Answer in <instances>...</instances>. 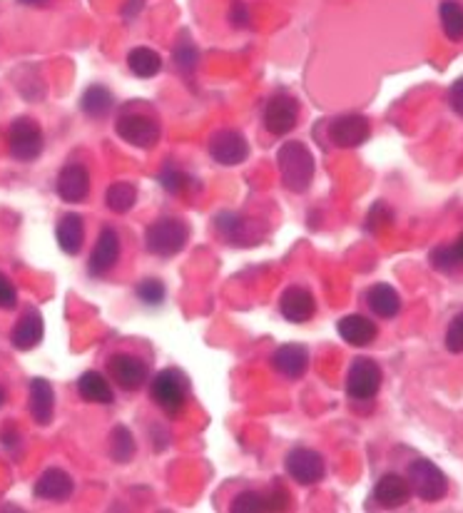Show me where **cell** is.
Returning a JSON list of instances; mask_svg holds the SVG:
<instances>
[{
    "mask_svg": "<svg viewBox=\"0 0 463 513\" xmlns=\"http://www.w3.org/2000/svg\"><path fill=\"white\" fill-rule=\"evenodd\" d=\"M277 164L282 182L290 192H307L314 182L316 163L304 142H284L277 152Z\"/></svg>",
    "mask_w": 463,
    "mask_h": 513,
    "instance_id": "cell-1",
    "label": "cell"
},
{
    "mask_svg": "<svg viewBox=\"0 0 463 513\" xmlns=\"http://www.w3.org/2000/svg\"><path fill=\"white\" fill-rule=\"evenodd\" d=\"M150 397L157 407L163 408L164 416L177 419L187 407L189 397V379L180 369H163L152 376Z\"/></svg>",
    "mask_w": 463,
    "mask_h": 513,
    "instance_id": "cell-2",
    "label": "cell"
},
{
    "mask_svg": "<svg viewBox=\"0 0 463 513\" xmlns=\"http://www.w3.org/2000/svg\"><path fill=\"white\" fill-rule=\"evenodd\" d=\"M189 240V227L177 217H163L152 222L145 232V247L155 256H174L185 249Z\"/></svg>",
    "mask_w": 463,
    "mask_h": 513,
    "instance_id": "cell-3",
    "label": "cell"
},
{
    "mask_svg": "<svg viewBox=\"0 0 463 513\" xmlns=\"http://www.w3.org/2000/svg\"><path fill=\"white\" fill-rule=\"evenodd\" d=\"M406 481L411 486V493H417L418 499L426 503L441 501L449 493V478L429 458H417L408 467V478Z\"/></svg>",
    "mask_w": 463,
    "mask_h": 513,
    "instance_id": "cell-4",
    "label": "cell"
},
{
    "mask_svg": "<svg viewBox=\"0 0 463 513\" xmlns=\"http://www.w3.org/2000/svg\"><path fill=\"white\" fill-rule=\"evenodd\" d=\"M115 132L120 140H125L128 145H135V147H142V150H150L160 142V122L155 120L147 113H130L125 110L122 115L117 117Z\"/></svg>",
    "mask_w": 463,
    "mask_h": 513,
    "instance_id": "cell-5",
    "label": "cell"
},
{
    "mask_svg": "<svg viewBox=\"0 0 463 513\" xmlns=\"http://www.w3.org/2000/svg\"><path fill=\"white\" fill-rule=\"evenodd\" d=\"M382 366L374 359H354L347 374V394L354 401H371L382 389Z\"/></svg>",
    "mask_w": 463,
    "mask_h": 513,
    "instance_id": "cell-6",
    "label": "cell"
},
{
    "mask_svg": "<svg viewBox=\"0 0 463 513\" xmlns=\"http://www.w3.org/2000/svg\"><path fill=\"white\" fill-rule=\"evenodd\" d=\"M8 147H11V155L15 160L33 163L43 152V130L30 117H18L11 125Z\"/></svg>",
    "mask_w": 463,
    "mask_h": 513,
    "instance_id": "cell-7",
    "label": "cell"
},
{
    "mask_svg": "<svg viewBox=\"0 0 463 513\" xmlns=\"http://www.w3.org/2000/svg\"><path fill=\"white\" fill-rule=\"evenodd\" d=\"M299 120V103L287 90L272 95V100L265 107V128L274 138H284L297 128Z\"/></svg>",
    "mask_w": 463,
    "mask_h": 513,
    "instance_id": "cell-8",
    "label": "cell"
},
{
    "mask_svg": "<svg viewBox=\"0 0 463 513\" xmlns=\"http://www.w3.org/2000/svg\"><path fill=\"white\" fill-rule=\"evenodd\" d=\"M107 372L113 376L122 391H138L139 386L147 384L150 379V366L147 362H142L135 354H128V351H117L107 359Z\"/></svg>",
    "mask_w": 463,
    "mask_h": 513,
    "instance_id": "cell-9",
    "label": "cell"
},
{
    "mask_svg": "<svg viewBox=\"0 0 463 513\" xmlns=\"http://www.w3.org/2000/svg\"><path fill=\"white\" fill-rule=\"evenodd\" d=\"M290 493L284 486L274 484L272 489L265 491H242L240 496H234L232 511L234 513H269L284 511L290 509Z\"/></svg>",
    "mask_w": 463,
    "mask_h": 513,
    "instance_id": "cell-10",
    "label": "cell"
},
{
    "mask_svg": "<svg viewBox=\"0 0 463 513\" xmlns=\"http://www.w3.org/2000/svg\"><path fill=\"white\" fill-rule=\"evenodd\" d=\"M284 467H287V474H290L299 486H314V484H319V481L324 478L326 471L324 456L319 454V451H314V449H304V446L291 449L290 454H287Z\"/></svg>",
    "mask_w": 463,
    "mask_h": 513,
    "instance_id": "cell-11",
    "label": "cell"
},
{
    "mask_svg": "<svg viewBox=\"0 0 463 513\" xmlns=\"http://www.w3.org/2000/svg\"><path fill=\"white\" fill-rule=\"evenodd\" d=\"M209 157L217 164L234 167L249 157V142L240 130H220L209 140Z\"/></svg>",
    "mask_w": 463,
    "mask_h": 513,
    "instance_id": "cell-12",
    "label": "cell"
},
{
    "mask_svg": "<svg viewBox=\"0 0 463 513\" xmlns=\"http://www.w3.org/2000/svg\"><path fill=\"white\" fill-rule=\"evenodd\" d=\"M371 125L369 120L359 113H347V115H339L332 120L329 125V138L334 142L336 147H359L364 142L369 140Z\"/></svg>",
    "mask_w": 463,
    "mask_h": 513,
    "instance_id": "cell-13",
    "label": "cell"
},
{
    "mask_svg": "<svg viewBox=\"0 0 463 513\" xmlns=\"http://www.w3.org/2000/svg\"><path fill=\"white\" fill-rule=\"evenodd\" d=\"M215 224H217V232L234 247H255L262 240V227L257 222L242 217V214H234V212L217 214Z\"/></svg>",
    "mask_w": 463,
    "mask_h": 513,
    "instance_id": "cell-14",
    "label": "cell"
},
{
    "mask_svg": "<svg viewBox=\"0 0 463 513\" xmlns=\"http://www.w3.org/2000/svg\"><path fill=\"white\" fill-rule=\"evenodd\" d=\"M55 192L63 202L68 205H78L90 195V172L88 167L80 163H70L60 170L58 180H55Z\"/></svg>",
    "mask_w": 463,
    "mask_h": 513,
    "instance_id": "cell-15",
    "label": "cell"
},
{
    "mask_svg": "<svg viewBox=\"0 0 463 513\" xmlns=\"http://www.w3.org/2000/svg\"><path fill=\"white\" fill-rule=\"evenodd\" d=\"M279 312L291 324H307L316 315V299L307 287L291 284L279 297Z\"/></svg>",
    "mask_w": 463,
    "mask_h": 513,
    "instance_id": "cell-16",
    "label": "cell"
},
{
    "mask_svg": "<svg viewBox=\"0 0 463 513\" xmlns=\"http://www.w3.org/2000/svg\"><path fill=\"white\" fill-rule=\"evenodd\" d=\"M117 259H120V234L113 227H103L100 234H97L90 262H88V274L90 277H105L110 269L115 267Z\"/></svg>",
    "mask_w": 463,
    "mask_h": 513,
    "instance_id": "cell-17",
    "label": "cell"
},
{
    "mask_svg": "<svg viewBox=\"0 0 463 513\" xmlns=\"http://www.w3.org/2000/svg\"><path fill=\"white\" fill-rule=\"evenodd\" d=\"M75 491V481L63 468H47L35 481L33 493L43 501H68Z\"/></svg>",
    "mask_w": 463,
    "mask_h": 513,
    "instance_id": "cell-18",
    "label": "cell"
},
{
    "mask_svg": "<svg viewBox=\"0 0 463 513\" xmlns=\"http://www.w3.org/2000/svg\"><path fill=\"white\" fill-rule=\"evenodd\" d=\"M43 334H46V324H43V316L38 309H28L13 327L11 341L15 349L30 351L35 349L40 341H43Z\"/></svg>",
    "mask_w": 463,
    "mask_h": 513,
    "instance_id": "cell-19",
    "label": "cell"
},
{
    "mask_svg": "<svg viewBox=\"0 0 463 513\" xmlns=\"http://www.w3.org/2000/svg\"><path fill=\"white\" fill-rule=\"evenodd\" d=\"M272 366L287 379H301L309 369V351L301 344H284L272 354Z\"/></svg>",
    "mask_w": 463,
    "mask_h": 513,
    "instance_id": "cell-20",
    "label": "cell"
},
{
    "mask_svg": "<svg viewBox=\"0 0 463 513\" xmlns=\"http://www.w3.org/2000/svg\"><path fill=\"white\" fill-rule=\"evenodd\" d=\"M374 499L383 509H399L411 499V486L404 476L399 474H383L376 486H374Z\"/></svg>",
    "mask_w": 463,
    "mask_h": 513,
    "instance_id": "cell-21",
    "label": "cell"
},
{
    "mask_svg": "<svg viewBox=\"0 0 463 513\" xmlns=\"http://www.w3.org/2000/svg\"><path fill=\"white\" fill-rule=\"evenodd\" d=\"M336 332L351 347H369L371 341L376 339V334H379L376 324L361 315H349L344 319H339L336 322Z\"/></svg>",
    "mask_w": 463,
    "mask_h": 513,
    "instance_id": "cell-22",
    "label": "cell"
},
{
    "mask_svg": "<svg viewBox=\"0 0 463 513\" xmlns=\"http://www.w3.org/2000/svg\"><path fill=\"white\" fill-rule=\"evenodd\" d=\"M55 240L65 255H80L82 242H85V224H82V217L78 212H68L60 217L58 227H55Z\"/></svg>",
    "mask_w": 463,
    "mask_h": 513,
    "instance_id": "cell-23",
    "label": "cell"
},
{
    "mask_svg": "<svg viewBox=\"0 0 463 513\" xmlns=\"http://www.w3.org/2000/svg\"><path fill=\"white\" fill-rule=\"evenodd\" d=\"M30 416H33L35 424L40 426H47L53 421V414H55V391L47 379H33L30 382Z\"/></svg>",
    "mask_w": 463,
    "mask_h": 513,
    "instance_id": "cell-24",
    "label": "cell"
},
{
    "mask_svg": "<svg viewBox=\"0 0 463 513\" xmlns=\"http://www.w3.org/2000/svg\"><path fill=\"white\" fill-rule=\"evenodd\" d=\"M78 394H80L88 404H100V407H110L115 401V391L113 384L105 379L100 372H85L78 379Z\"/></svg>",
    "mask_w": 463,
    "mask_h": 513,
    "instance_id": "cell-25",
    "label": "cell"
},
{
    "mask_svg": "<svg viewBox=\"0 0 463 513\" xmlns=\"http://www.w3.org/2000/svg\"><path fill=\"white\" fill-rule=\"evenodd\" d=\"M366 304H369L371 312L382 319H394L401 312V297L391 284H383V282L374 284L366 292Z\"/></svg>",
    "mask_w": 463,
    "mask_h": 513,
    "instance_id": "cell-26",
    "label": "cell"
},
{
    "mask_svg": "<svg viewBox=\"0 0 463 513\" xmlns=\"http://www.w3.org/2000/svg\"><path fill=\"white\" fill-rule=\"evenodd\" d=\"M115 107V97L105 85H90L80 97V110L90 120H103Z\"/></svg>",
    "mask_w": 463,
    "mask_h": 513,
    "instance_id": "cell-27",
    "label": "cell"
},
{
    "mask_svg": "<svg viewBox=\"0 0 463 513\" xmlns=\"http://www.w3.org/2000/svg\"><path fill=\"white\" fill-rule=\"evenodd\" d=\"M128 68L135 78L147 80V78L160 75V71H163V58H160V53L152 50V47H132L128 55Z\"/></svg>",
    "mask_w": 463,
    "mask_h": 513,
    "instance_id": "cell-28",
    "label": "cell"
},
{
    "mask_svg": "<svg viewBox=\"0 0 463 513\" xmlns=\"http://www.w3.org/2000/svg\"><path fill=\"white\" fill-rule=\"evenodd\" d=\"M138 202V187L132 182H113L105 192V205L115 214H128Z\"/></svg>",
    "mask_w": 463,
    "mask_h": 513,
    "instance_id": "cell-29",
    "label": "cell"
},
{
    "mask_svg": "<svg viewBox=\"0 0 463 513\" xmlns=\"http://www.w3.org/2000/svg\"><path fill=\"white\" fill-rule=\"evenodd\" d=\"M135 451H138V446H135L132 432H130L128 426L117 424L115 429L110 432V458H113L115 464H130Z\"/></svg>",
    "mask_w": 463,
    "mask_h": 513,
    "instance_id": "cell-30",
    "label": "cell"
},
{
    "mask_svg": "<svg viewBox=\"0 0 463 513\" xmlns=\"http://www.w3.org/2000/svg\"><path fill=\"white\" fill-rule=\"evenodd\" d=\"M441 25H443V33L449 40L459 43L463 40V8L456 0H443L439 8Z\"/></svg>",
    "mask_w": 463,
    "mask_h": 513,
    "instance_id": "cell-31",
    "label": "cell"
},
{
    "mask_svg": "<svg viewBox=\"0 0 463 513\" xmlns=\"http://www.w3.org/2000/svg\"><path fill=\"white\" fill-rule=\"evenodd\" d=\"M157 182H160L163 189H167L170 195H185L187 189L195 185V180L187 175L185 170L173 167V164H167V167H163V170L157 172Z\"/></svg>",
    "mask_w": 463,
    "mask_h": 513,
    "instance_id": "cell-32",
    "label": "cell"
},
{
    "mask_svg": "<svg viewBox=\"0 0 463 513\" xmlns=\"http://www.w3.org/2000/svg\"><path fill=\"white\" fill-rule=\"evenodd\" d=\"M174 65H177V71L182 72V75L189 78L199 65L198 47L192 46V43H177L174 46Z\"/></svg>",
    "mask_w": 463,
    "mask_h": 513,
    "instance_id": "cell-33",
    "label": "cell"
},
{
    "mask_svg": "<svg viewBox=\"0 0 463 513\" xmlns=\"http://www.w3.org/2000/svg\"><path fill=\"white\" fill-rule=\"evenodd\" d=\"M138 299L142 304H147V307H160L164 302V297H167V290H164V284L160 280H142L138 284Z\"/></svg>",
    "mask_w": 463,
    "mask_h": 513,
    "instance_id": "cell-34",
    "label": "cell"
},
{
    "mask_svg": "<svg viewBox=\"0 0 463 513\" xmlns=\"http://www.w3.org/2000/svg\"><path fill=\"white\" fill-rule=\"evenodd\" d=\"M431 265H434V269H439V272L451 274V272H456V269L461 267V259L456 255L453 245H443L436 247V249L431 252Z\"/></svg>",
    "mask_w": 463,
    "mask_h": 513,
    "instance_id": "cell-35",
    "label": "cell"
},
{
    "mask_svg": "<svg viewBox=\"0 0 463 513\" xmlns=\"http://www.w3.org/2000/svg\"><path fill=\"white\" fill-rule=\"evenodd\" d=\"M446 349L451 351V354H461L463 351V312L453 316L451 322H449V329H446Z\"/></svg>",
    "mask_w": 463,
    "mask_h": 513,
    "instance_id": "cell-36",
    "label": "cell"
},
{
    "mask_svg": "<svg viewBox=\"0 0 463 513\" xmlns=\"http://www.w3.org/2000/svg\"><path fill=\"white\" fill-rule=\"evenodd\" d=\"M15 304H18V292L13 282L0 272V309H15Z\"/></svg>",
    "mask_w": 463,
    "mask_h": 513,
    "instance_id": "cell-37",
    "label": "cell"
},
{
    "mask_svg": "<svg viewBox=\"0 0 463 513\" xmlns=\"http://www.w3.org/2000/svg\"><path fill=\"white\" fill-rule=\"evenodd\" d=\"M449 103H451L453 113L463 117V78L453 82L451 90H449Z\"/></svg>",
    "mask_w": 463,
    "mask_h": 513,
    "instance_id": "cell-38",
    "label": "cell"
},
{
    "mask_svg": "<svg viewBox=\"0 0 463 513\" xmlns=\"http://www.w3.org/2000/svg\"><path fill=\"white\" fill-rule=\"evenodd\" d=\"M0 443H3L8 451H13V449L21 443V433H18V429H15L13 424H5V426H3V432H0Z\"/></svg>",
    "mask_w": 463,
    "mask_h": 513,
    "instance_id": "cell-39",
    "label": "cell"
},
{
    "mask_svg": "<svg viewBox=\"0 0 463 513\" xmlns=\"http://www.w3.org/2000/svg\"><path fill=\"white\" fill-rule=\"evenodd\" d=\"M230 21H232V25H249V13H247V5L244 3H232V11H230Z\"/></svg>",
    "mask_w": 463,
    "mask_h": 513,
    "instance_id": "cell-40",
    "label": "cell"
},
{
    "mask_svg": "<svg viewBox=\"0 0 463 513\" xmlns=\"http://www.w3.org/2000/svg\"><path fill=\"white\" fill-rule=\"evenodd\" d=\"M453 249H456V255H459V259H461L463 265V234L456 240V245H453Z\"/></svg>",
    "mask_w": 463,
    "mask_h": 513,
    "instance_id": "cell-41",
    "label": "cell"
},
{
    "mask_svg": "<svg viewBox=\"0 0 463 513\" xmlns=\"http://www.w3.org/2000/svg\"><path fill=\"white\" fill-rule=\"evenodd\" d=\"M23 5H46L47 0H21Z\"/></svg>",
    "mask_w": 463,
    "mask_h": 513,
    "instance_id": "cell-42",
    "label": "cell"
},
{
    "mask_svg": "<svg viewBox=\"0 0 463 513\" xmlns=\"http://www.w3.org/2000/svg\"><path fill=\"white\" fill-rule=\"evenodd\" d=\"M3 404H5V389L0 386V408H3Z\"/></svg>",
    "mask_w": 463,
    "mask_h": 513,
    "instance_id": "cell-43",
    "label": "cell"
}]
</instances>
